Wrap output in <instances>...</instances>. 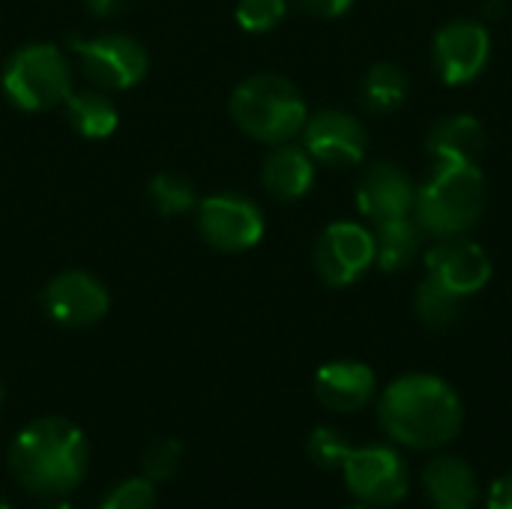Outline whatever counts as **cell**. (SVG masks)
I'll use <instances>...</instances> for the list:
<instances>
[{
    "instance_id": "obj_6",
    "label": "cell",
    "mask_w": 512,
    "mask_h": 509,
    "mask_svg": "<svg viewBox=\"0 0 512 509\" xmlns=\"http://www.w3.org/2000/svg\"><path fill=\"white\" fill-rule=\"evenodd\" d=\"M69 48L75 51L81 72L99 87V90H129L138 81H144L150 69V57L144 45L126 33H102L93 39H69Z\"/></svg>"
},
{
    "instance_id": "obj_26",
    "label": "cell",
    "mask_w": 512,
    "mask_h": 509,
    "mask_svg": "<svg viewBox=\"0 0 512 509\" xmlns=\"http://www.w3.org/2000/svg\"><path fill=\"white\" fill-rule=\"evenodd\" d=\"M288 0H237L234 18L246 33H270L282 24Z\"/></svg>"
},
{
    "instance_id": "obj_1",
    "label": "cell",
    "mask_w": 512,
    "mask_h": 509,
    "mask_svg": "<svg viewBox=\"0 0 512 509\" xmlns=\"http://www.w3.org/2000/svg\"><path fill=\"white\" fill-rule=\"evenodd\" d=\"M6 465L21 489L54 501L84 483L90 468V444L75 423L63 417H42L12 438Z\"/></svg>"
},
{
    "instance_id": "obj_13",
    "label": "cell",
    "mask_w": 512,
    "mask_h": 509,
    "mask_svg": "<svg viewBox=\"0 0 512 509\" xmlns=\"http://www.w3.org/2000/svg\"><path fill=\"white\" fill-rule=\"evenodd\" d=\"M426 276L441 282L459 297L480 294L492 279V258L483 246L468 240V234L459 237H438L426 252Z\"/></svg>"
},
{
    "instance_id": "obj_7",
    "label": "cell",
    "mask_w": 512,
    "mask_h": 509,
    "mask_svg": "<svg viewBox=\"0 0 512 509\" xmlns=\"http://www.w3.org/2000/svg\"><path fill=\"white\" fill-rule=\"evenodd\" d=\"M348 492L363 507H393L411 489V474L405 459L384 444L354 447L342 465Z\"/></svg>"
},
{
    "instance_id": "obj_32",
    "label": "cell",
    "mask_w": 512,
    "mask_h": 509,
    "mask_svg": "<svg viewBox=\"0 0 512 509\" xmlns=\"http://www.w3.org/2000/svg\"><path fill=\"white\" fill-rule=\"evenodd\" d=\"M0 509H12V507H9V504H6V501L0 498Z\"/></svg>"
},
{
    "instance_id": "obj_8",
    "label": "cell",
    "mask_w": 512,
    "mask_h": 509,
    "mask_svg": "<svg viewBox=\"0 0 512 509\" xmlns=\"http://www.w3.org/2000/svg\"><path fill=\"white\" fill-rule=\"evenodd\" d=\"M198 231L219 252H246L264 237V213L246 195L219 192L198 204Z\"/></svg>"
},
{
    "instance_id": "obj_28",
    "label": "cell",
    "mask_w": 512,
    "mask_h": 509,
    "mask_svg": "<svg viewBox=\"0 0 512 509\" xmlns=\"http://www.w3.org/2000/svg\"><path fill=\"white\" fill-rule=\"evenodd\" d=\"M294 3L303 12L318 15V18H339V15H345L354 6V0H294Z\"/></svg>"
},
{
    "instance_id": "obj_17",
    "label": "cell",
    "mask_w": 512,
    "mask_h": 509,
    "mask_svg": "<svg viewBox=\"0 0 512 509\" xmlns=\"http://www.w3.org/2000/svg\"><path fill=\"white\" fill-rule=\"evenodd\" d=\"M486 147V129L474 114H450L426 135V150L435 165H477Z\"/></svg>"
},
{
    "instance_id": "obj_4",
    "label": "cell",
    "mask_w": 512,
    "mask_h": 509,
    "mask_svg": "<svg viewBox=\"0 0 512 509\" xmlns=\"http://www.w3.org/2000/svg\"><path fill=\"white\" fill-rule=\"evenodd\" d=\"M231 117L234 123L255 141L285 144L297 138L306 126V99L288 78L276 72H258L240 81L231 93Z\"/></svg>"
},
{
    "instance_id": "obj_10",
    "label": "cell",
    "mask_w": 512,
    "mask_h": 509,
    "mask_svg": "<svg viewBox=\"0 0 512 509\" xmlns=\"http://www.w3.org/2000/svg\"><path fill=\"white\" fill-rule=\"evenodd\" d=\"M312 264L330 288L354 285L375 264V234L360 222H333L318 237Z\"/></svg>"
},
{
    "instance_id": "obj_31",
    "label": "cell",
    "mask_w": 512,
    "mask_h": 509,
    "mask_svg": "<svg viewBox=\"0 0 512 509\" xmlns=\"http://www.w3.org/2000/svg\"><path fill=\"white\" fill-rule=\"evenodd\" d=\"M42 509H72V507H69V504H63L60 498H54V501H48Z\"/></svg>"
},
{
    "instance_id": "obj_3",
    "label": "cell",
    "mask_w": 512,
    "mask_h": 509,
    "mask_svg": "<svg viewBox=\"0 0 512 509\" xmlns=\"http://www.w3.org/2000/svg\"><path fill=\"white\" fill-rule=\"evenodd\" d=\"M486 213V177L477 165H432L417 186L414 222L429 237L468 234Z\"/></svg>"
},
{
    "instance_id": "obj_33",
    "label": "cell",
    "mask_w": 512,
    "mask_h": 509,
    "mask_svg": "<svg viewBox=\"0 0 512 509\" xmlns=\"http://www.w3.org/2000/svg\"><path fill=\"white\" fill-rule=\"evenodd\" d=\"M0 408H3V384H0Z\"/></svg>"
},
{
    "instance_id": "obj_2",
    "label": "cell",
    "mask_w": 512,
    "mask_h": 509,
    "mask_svg": "<svg viewBox=\"0 0 512 509\" xmlns=\"http://www.w3.org/2000/svg\"><path fill=\"white\" fill-rule=\"evenodd\" d=\"M381 429L408 450H441L462 432V399L438 375L411 372L396 378L378 402Z\"/></svg>"
},
{
    "instance_id": "obj_30",
    "label": "cell",
    "mask_w": 512,
    "mask_h": 509,
    "mask_svg": "<svg viewBox=\"0 0 512 509\" xmlns=\"http://www.w3.org/2000/svg\"><path fill=\"white\" fill-rule=\"evenodd\" d=\"M87 3V12L96 15V18H117L123 15L135 0H84Z\"/></svg>"
},
{
    "instance_id": "obj_25",
    "label": "cell",
    "mask_w": 512,
    "mask_h": 509,
    "mask_svg": "<svg viewBox=\"0 0 512 509\" xmlns=\"http://www.w3.org/2000/svg\"><path fill=\"white\" fill-rule=\"evenodd\" d=\"M183 465V444L174 438H159L153 441L144 456H141V474L153 483H165L171 480Z\"/></svg>"
},
{
    "instance_id": "obj_29",
    "label": "cell",
    "mask_w": 512,
    "mask_h": 509,
    "mask_svg": "<svg viewBox=\"0 0 512 509\" xmlns=\"http://www.w3.org/2000/svg\"><path fill=\"white\" fill-rule=\"evenodd\" d=\"M486 509H512V471L501 474L489 492H486Z\"/></svg>"
},
{
    "instance_id": "obj_24",
    "label": "cell",
    "mask_w": 512,
    "mask_h": 509,
    "mask_svg": "<svg viewBox=\"0 0 512 509\" xmlns=\"http://www.w3.org/2000/svg\"><path fill=\"white\" fill-rule=\"evenodd\" d=\"M354 447H351V441L339 432V429H333V426H318L312 435H309V441H306V453H309V459L318 465V468H324V471H342V465H345V459H348V453H351Z\"/></svg>"
},
{
    "instance_id": "obj_5",
    "label": "cell",
    "mask_w": 512,
    "mask_h": 509,
    "mask_svg": "<svg viewBox=\"0 0 512 509\" xmlns=\"http://www.w3.org/2000/svg\"><path fill=\"white\" fill-rule=\"evenodd\" d=\"M6 99L21 111H48L63 105L72 90V69L66 54L48 42H30L9 54L0 75Z\"/></svg>"
},
{
    "instance_id": "obj_34",
    "label": "cell",
    "mask_w": 512,
    "mask_h": 509,
    "mask_svg": "<svg viewBox=\"0 0 512 509\" xmlns=\"http://www.w3.org/2000/svg\"><path fill=\"white\" fill-rule=\"evenodd\" d=\"M348 509H366V507H348Z\"/></svg>"
},
{
    "instance_id": "obj_9",
    "label": "cell",
    "mask_w": 512,
    "mask_h": 509,
    "mask_svg": "<svg viewBox=\"0 0 512 509\" xmlns=\"http://www.w3.org/2000/svg\"><path fill=\"white\" fill-rule=\"evenodd\" d=\"M492 57V36L483 21L474 18H456L447 21L432 42V63L444 84L462 87L471 84Z\"/></svg>"
},
{
    "instance_id": "obj_14",
    "label": "cell",
    "mask_w": 512,
    "mask_h": 509,
    "mask_svg": "<svg viewBox=\"0 0 512 509\" xmlns=\"http://www.w3.org/2000/svg\"><path fill=\"white\" fill-rule=\"evenodd\" d=\"M414 198H417V186L408 177L405 168H399L396 162H372L357 183V207L366 219L378 222H390V219H405L414 213Z\"/></svg>"
},
{
    "instance_id": "obj_16",
    "label": "cell",
    "mask_w": 512,
    "mask_h": 509,
    "mask_svg": "<svg viewBox=\"0 0 512 509\" xmlns=\"http://www.w3.org/2000/svg\"><path fill=\"white\" fill-rule=\"evenodd\" d=\"M423 492L435 509H474L480 501V483L474 468L462 456L441 453L423 468Z\"/></svg>"
},
{
    "instance_id": "obj_23",
    "label": "cell",
    "mask_w": 512,
    "mask_h": 509,
    "mask_svg": "<svg viewBox=\"0 0 512 509\" xmlns=\"http://www.w3.org/2000/svg\"><path fill=\"white\" fill-rule=\"evenodd\" d=\"M147 195L162 216H183L195 207V183L183 174L162 171L150 180Z\"/></svg>"
},
{
    "instance_id": "obj_12",
    "label": "cell",
    "mask_w": 512,
    "mask_h": 509,
    "mask_svg": "<svg viewBox=\"0 0 512 509\" xmlns=\"http://www.w3.org/2000/svg\"><path fill=\"white\" fill-rule=\"evenodd\" d=\"M300 135H303L306 153L327 168H354L366 159L369 132L348 111H336V108L318 111L306 117V126Z\"/></svg>"
},
{
    "instance_id": "obj_15",
    "label": "cell",
    "mask_w": 512,
    "mask_h": 509,
    "mask_svg": "<svg viewBox=\"0 0 512 509\" xmlns=\"http://www.w3.org/2000/svg\"><path fill=\"white\" fill-rule=\"evenodd\" d=\"M378 390L375 372L360 360H333L315 372V396L327 411L354 414L363 411Z\"/></svg>"
},
{
    "instance_id": "obj_19",
    "label": "cell",
    "mask_w": 512,
    "mask_h": 509,
    "mask_svg": "<svg viewBox=\"0 0 512 509\" xmlns=\"http://www.w3.org/2000/svg\"><path fill=\"white\" fill-rule=\"evenodd\" d=\"M423 243V228L414 222V216L405 219H390L375 225V264L384 273H399L408 270Z\"/></svg>"
},
{
    "instance_id": "obj_21",
    "label": "cell",
    "mask_w": 512,
    "mask_h": 509,
    "mask_svg": "<svg viewBox=\"0 0 512 509\" xmlns=\"http://www.w3.org/2000/svg\"><path fill=\"white\" fill-rule=\"evenodd\" d=\"M408 75L396 63H375L360 81V102L372 114H393L408 99Z\"/></svg>"
},
{
    "instance_id": "obj_20",
    "label": "cell",
    "mask_w": 512,
    "mask_h": 509,
    "mask_svg": "<svg viewBox=\"0 0 512 509\" xmlns=\"http://www.w3.org/2000/svg\"><path fill=\"white\" fill-rule=\"evenodd\" d=\"M63 108L69 126L84 138H108L120 123V111L105 90H69Z\"/></svg>"
},
{
    "instance_id": "obj_18",
    "label": "cell",
    "mask_w": 512,
    "mask_h": 509,
    "mask_svg": "<svg viewBox=\"0 0 512 509\" xmlns=\"http://www.w3.org/2000/svg\"><path fill=\"white\" fill-rule=\"evenodd\" d=\"M261 183L279 201H300L315 183V159L303 144H276L261 165Z\"/></svg>"
},
{
    "instance_id": "obj_11",
    "label": "cell",
    "mask_w": 512,
    "mask_h": 509,
    "mask_svg": "<svg viewBox=\"0 0 512 509\" xmlns=\"http://www.w3.org/2000/svg\"><path fill=\"white\" fill-rule=\"evenodd\" d=\"M42 309L45 315L69 330H84L99 324L108 309L111 297L108 288L87 270H66L57 273L45 288H42Z\"/></svg>"
},
{
    "instance_id": "obj_22",
    "label": "cell",
    "mask_w": 512,
    "mask_h": 509,
    "mask_svg": "<svg viewBox=\"0 0 512 509\" xmlns=\"http://www.w3.org/2000/svg\"><path fill=\"white\" fill-rule=\"evenodd\" d=\"M462 309H465V297L453 294L450 288H444L429 276L414 291V315L429 330H450L453 324H459Z\"/></svg>"
},
{
    "instance_id": "obj_27",
    "label": "cell",
    "mask_w": 512,
    "mask_h": 509,
    "mask_svg": "<svg viewBox=\"0 0 512 509\" xmlns=\"http://www.w3.org/2000/svg\"><path fill=\"white\" fill-rule=\"evenodd\" d=\"M99 509H156V483L144 474L129 477L102 498Z\"/></svg>"
}]
</instances>
